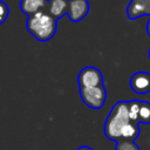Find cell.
Wrapping results in <instances>:
<instances>
[{"label":"cell","instance_id":"cell-12","mask_svg":"<svg viewBox=\"0 0 150 150\" xmlns=\"http://www.w3.org/2000/svg\"><path fill=\"white\" fill-rule=\"evenodd\" d=\"M139 123H150V103L141 102L139 109Z\"/></svg>","mask_w":150,"mask_h":150},{"label":"cell","instance_id":"cell-1","mask_svg":"<svg viewBox=\"0 0 150 150\" xmlns=\"http://www.w3.org/2000/svg\"><path fill=\"white\" fill-rule=\"evenodd\" d=\"M56 21L57 20L45 9L30 16H27L26 27L36 40L45 42L50 40L55 35L57 29Z\"/></svg>","mask_w":150,"mask_h":150},{"label":"cell","instance_id":"cell-11","mask_svg":"<svg viewBox=\"0 0 150 150\" xmlns=\"http://www.w3.org/2000/svg\"><path fill=\"white\" fill-rule=\"evenodd\" d=\"M129 109V118L130 122L139 123V109H141V101H130L128 102Z\"/></svg>","mask_w":150,"mask_h":150},{"label":"cell","instance_id":"cell-7","mask_svg":"<svg viewBox=\"0 0 150 150\" xmlns=\"http://www.w3.org/2000/svg\"><path fill=\"white\" fill-rule=\"evenodd\" d=\"M127 15L130 20L150 15V0H130L127 8Z\"/></svg>","mask_w":150,"mask_h":150},{"label":"cell","instance_id":"cell-10","mask_svg":"<svg viewBox=\"0 0 150 150\" xmlns=\"http://www.w3.org/2000/svg\"><path fill=\"white\" fill-rule=\"evenodd\" d=\"M138 134H139L138 124H134L131 122L127 123L122 129V138L123 139H129V141L136 139L138 137Z\"/></svg>","mask_w":150,"mask_h":150},{"label":"cell","instance_id":"cell-8","mask_svg":"<svg viewBox=\"0 0 150 150\" xmlns=\"http://www.w3.org/2000/svg\"><path fill=\"white\" fill-rule=\"evenodd\" d=\"M47 4H48V0H21L20 9L25 15L30 16L38 12L45 11L47 7Z\"/></svg>","mask_w":150,"mask_h":150},{"label":"cell","instance_id":"cell-14","mask_svg":"<svg viewBox=\"0 0 150 150\" xmlns=\"http://www.w3.org/2000/svg\"><path fill=\"white\" fill-rule=\"evenodd\" d=\"M8 14H9V8H8L7 4L4 2L2 0H0V25H2L6 21Z\"/></svg>","mask_w":150,"mask_h":150},{"label":"cell","instance_id":"cell-2","mask_svg":"<svg viewBox=\"0 0 150 150\" xmlns=\"http://www.w3.org/2000/svg\"><path fill=\"white\" fill-rule=\"evenodd\" d=\"M130 122L129 118V109L128 102L120 101L117 102L112 109L110 110L109 116L104 123V134L109 139L120 141L122 138V129L123 127Z\"/></svg>","mask_w":150,"mask_h":150},{"label":"cell","instance_id":"cell-16","mask_svg":"<svg viewBox=\"0 0 150 150\" xmlns=\"http://www.w3.org/2000/svg\"><path fill=\"white\" fill-rule=\"evenodd\" d=\"M77 150H91V149L88 148V146H81V148H79Z\"/></svg>","mask_w":150,"mask_h":150},{"label":"cell","instance_id":"cell-17","mask_svg":"<svg viewBox=\"0 0 150 150\" xmlns=\"http://www.w3.org/2000/svg\"><path fill=\"white\" fill-rule=\"evenodd\" d=\"M149 57H150V49H149Z\"/></svg>","mask_w":150,"mask_h":150},{"label":"cell","instance_id":"cell-13","mask_svg":"<svg viewBox=\"0 0 150 150\" xmlns=\"http://www.w3.org/2000/svg\"><path fill=\"white\" fill-rule=\"evenodd\" d=\"M116 150H139L138 145L129 139H120L116 143Z\"/></svg>","mask_w":150,"mask_h":150},{"label":"cell","instance_id":"cell-3","mask_svg":"<svg viewBox=\"0 0 150 150\" xmlns=\"http://www.w3.org/2000/svg\"><path fill=\"white\" fill-rule=\"evenodd\" d=\"M80 95L82 101L86 105H88L91 109H100L103 107L105 98H107V91L102 86L97 87H88V88H80Z\"/></svg>","mask_w":150,"mask_h":150},{"label":"cell","instance_id":"cell-15","mask_svg":"<svg viewBox=\"0 0 150 150\" xmlns=\"http://www.w3.org/2000/svg\"><path fill=\"white\" fill-rule=\"evenodd\" d=\"M146 33H148V35L150 36V19H149V21H148V23H146Z\"/></svg>","mask_w":150,"mask_h":150},{"label":"cell","instance_id":"cell-9","mask_svg":"<svg viewBox=\"0 0 150 150\" xmlns=\"http://www.w3.org/2000/svg\"><path fill=\"white\" fill-rule=\"evenodd\" d=\"M69 0H48L46 11L56 20L62 18L68 12Z\"/></svg>","mask_w":150,"mask_h":150},{"label":"cell","instance_id":"cell-6","mask_svg":"<svg viewBox=\"0 0 150 150\" xmlns=\"http://www.w3.org/2000/svg\"><path fill=\"white\" fill-rule=\"evenodd\" d=\"M130 88L138 95H144L150 91V74L146 71L135 73L130 80Z\"/></svg>","mask_w":150,"mask_h":150},{"label":"cell","instance_id":"cell-5","mask_svg":"<svg viewBox=\"0 0 150 150\" xmlns=\"http://www.w3.org/2000/svg\"><path fill=\"white\" fill-rule=\"evenodd\" d=\"M89 13L88 0H69L67 15L70 21L79 22L87 16Z\"/></svg>","mask_w":150,"mask_h":150},{"label":"cell","instance_id":"cell-4","mask_svg":"<svg viewBox=\"0 0 150 150\" xmlns=\"http://www.w3.org/2000/svg\"><path fill=\"white\" fill-rule=\"evenodd\" d=\"M79 86L80 88L97 87L103 84L102 73L95 67H86L79 74Z\"/></svg>","mask_w":150,"mask_h":150}]
</instances>
